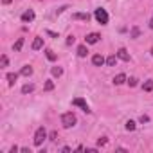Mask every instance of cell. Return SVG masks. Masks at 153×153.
I'll return each instance as SVG.
<instances>
[{"mask_svg": "<svg viewBox=\"0 0 153 153\" xmlns=\"http://www.w3.org/2000/svg\"><path fill=\"white\" fill-rule=\"evenodd\" d=\"M76 123H78V119H76V115H74L72 112H65V114L61 115V124H63V128H72Z\"/></svg>", "mask_w": 153, "mask_h": 153, "instance_id": "6da1fadb", "label": "cell"}, {"mask_svg": "<svg viewBox=\"0 0 153 153\" xmlns=\"http://www.w3.org/2000/svg\"><path fill=\"white\" fill-rule=\"evenodd\" d=\"M94 16H96V20L101 24V25H106L108 24V13L103 9V7H99V9H96V13H94Z\"/></svg>", "mask_w": 153, "mask_h": 153, "instance_id": "7a4b0ae2", "label": "cell"}, {"mask_svg": "<svg viewBox=\"0 0 153 153\" xmlns=\"http://www.w3.org/2000/svg\"><path fill=\"white\" fill-rule=\"evenodd\" d=\"M45 139H47V131H45V128L42 126V128H38L36 133H34V144H36V146H42Z\"/></svg>", "mask_w": 153, "mask_h": 153, "instance_id": "3957f363", "label": "cell"}, {"mask_svg": "<svg viewBox=\"0 0 153 153\" xmlns=\"http://www.w3.org/2000/svg\"><path fill=\"white\" fill-rule=\"evenodd\" d=\"M72 105L74 106H79L83 112H87V114H90V108H88V105H87V101L83 99V97H76L74 101H72Z\"/></svg>", "mask_w": 153, "mask_h": 153, "instance_id": "277c9868", "label": "cell"}, {"mask_svg": "<svg viewBox=\"0 0 153 153\" xmlns=\"http://www.w3.org/2000/svg\"><path fill=\"white\" fill-rule=\"evenodd\" d=\"M99 38H101V36H99L97 33H90V34H88V36H87L85 40H87V43L94 45V43H97V42H99Z\"/></svg>", "mask_w": 153, "mask_h": 153, "instance_id": "5b68a950", "label": "cell"}, {"mask_svg": "<svg viewBox=\"0 0 153 153\" xmlns=\"http://www.w3.org/2000/svg\"><path fill=\"white\" fill-rule=\"evenodd\" d=\"M33 20H34V11H31V9H29V11H25V13L22 15V22H25V24H27V22H33Z\"/></svg>", "mask_w": 153, "mask_h": 153, "instance_id": "8992f818", "label": "cell"}, {"mask_svg": "<svg viewBox=\"0 0 153 153\" xmlns=\"http://www.w3.org/2000/svg\"><path fill=\"white\" fill-rule=\"evenodd\" d=\"M117 58L123 59V61H130V54H128L126 49H119V51H117Z\"/></svg>", "mask_w": 153, "mask_h": 153, "instance_id": "52a82bcc", "label": "cell"}, {"mask_svg": "<svg viewBox=\"0 0 153 153\" xmlns=\"http://www.w3.org/2000/svg\"><path fill=\"white\" fill-rule=\"evenodd\" d=\"M92 63H94L96 67H103V63H105V58H103L101 54H94V56H92Z\"/></svg>", "mask_w": 153, "mask_h": 153, "instance_id": "ba28073f", "label": "cell"}, {"mask_svg": "<svg viewBox=\"0 0 153 153\" xmlns=\"http://www.w3.org/2000/svg\"><path fill=\"white\" fill-rule=\"evenodd\" d=\"M43 47V38H34V42H33V51H40Z\"/></svg>", "mask_w": 153, "mask_h": 153, "instance_id": "9c48e42d", "label": "cell"}, {"mask_svg": "<svg viewBox=\"0 0 153 153\" xmlns=\"http://www.w3.org/2000/svg\"><path fill=\"white\" fill-rule=\"evenodd\" d=\"M72 18H74V20H85V22H88V18H90V16H88L87 13H74V15H72Z\"/></svg>", "mask_w": 153, "mask_h": 153, "instance_id": "30bf717a", "label": "cell"}, {"mask_svg": "<svg viewBox=\"0 0 153 153\" xmlns=\"http://www.w3.org/2000/svg\"><path fill=\"white\" fill-rule=\"evenodd\" d=\"M20 74H22V76H25V78H29V76L33 74V67H31V65H25V67H22Z\"/></svg>", "mask_w": 153, "mask_h": 153, "instance_id": "8fae6325", "label": "cell"}, {"mask_svg": "<svg viewBox=\"0 0 153 153\" xmlns=\"http://www.w3.org/2000/svg\"><path fill=\"white\" fill-rule=\"evenodd\" d=\"M16 79H18V74H16V72H9V74H7V81H9L11 87L16 83Z\"/></svg>", "mask_w": 153, "mask_h": 153, "instance_id": "7c38bea8", "label": "cell"}, {"mask_svg": "<svg viewBox=\"0 0 153 153\" xmlns=\"http://www.w3.org/2000/svg\"><path fill=\"white\" fill-rule=\"evenodd\" d=\"M124 81H126V76H124V74H117L115 78H114V83H115V85H123Z\"/></svg>", "mask_w": 153, "mask_h": 153, "instance_id": "4fadbf2b", "label": "cell"}, {"mask_svg": "<svg viewBox=\"0 0 153 153\" xmlns=\"http://www.w3.org/2000/svg\"><path fill=\"white\" fill-rule=\"evenodd\" d=\"M117 63V54H112V56H108V59H106V65L108 67H114Z\"/></svg>", "mask_w": 153, "mask_h": 153, "instance_id": "5bb4252c", "label": "cell"}, {"mask_svg": "<svg viewBox=\"0 0 153 153\" xmlns=\"http://www.w3.org/2000/svg\"><path fill=\"white\" fill-rule=\"evenodd\" d=\"M142 90H144V92H151V90H153V81H151V79H148V81L142 85Z\"/></svg>", "mask_w": 153, "mask_h": 153, "instance_id": "9a60e30c", "label": "cell"}, {"mask_svg": "<svg viewBox=\"0 0 153 153\" xmlns=\"http://www.w3.org/2000/svg\"><path fill=\"white\" fill-rule=\"evenodd\" d=\"M87 52H88V51H87V45H79V47H78V56L85 58V56H87Z\"/></svg>", "mask_w": 153, "mask_h": 153, "instance_id": "2e32d148", "label": "cell"}, {"mask_svg": "<svg viewBox=\"0 0 153 153\" xmlns=\"http://www.w3.org/2000/svg\"><path fill=\"white\" fill-rule=\"evenodd\" d=\"M22 47H24V38H18V40H16V43L13 45V49H15V51L18 52V51L22 49Z\"/></svg>", "mask_w": 153, "mask_h": 153, "instance_id": "e0dca14e", "label": "cell"}, {"mask_svg": "<svg viewBox=\"0 0 153 153\" xmlns=\"http://www.w3.org/2000/svg\"><path fill=\"white\" fill-rule=\"evenodd\" d=\"M61 74H63V68H61V67H52V76H56V78H59Z\"/></svg>", "mask_w": 153, "mask_h": 153, "instance_id": "ac0fdd59", "label": "cell"}, {"mask_svg": "<svg viewBox=\"0 0 153 153\" xmlns=\"http://www.w3.org/2000/svg\"><path fill=\"white\" fill-rule=\"evenodd\" d=\"M45 56H47V59H51V61H56V54H54L51 49H47V51H45Z\"/></svg>", "mask_w": 153, "mask_h": 153, "instance_id": "d6986e66", "label": "cell"}, {"mask_svg": "<svg viewBox=\"0 0 153 153\" xmlns=\"http://www.w3.org/2000/svg\"><path fill=\"white\" fill-rule=\"evenodd\" d=\"M33 90H34V85H24V87H22V92H24V94H29V92H33Z\"/></svg>", "mask_w": 153, "mask_h": 153, "instance_id": "ffe728a7", "label": "cell"}, {"mask_svg": "<svg viewBox=\"0 0 153 153\" xmlns=\"http://www.w3.org/2000/svg\"><path fill=\"white\" fill-rule=\"evenodd\" d=\"M126 130H128V131H133V130H135V123H133V121H128V123H126Z\"/></svg>", "mask_w": 153, "mask_h": 153, "instance_id": "44dd1931", "label": "cell"}, {"mask_svg": "<svg viewBox=\"0 0 153 153\" xmlns=\"http://www.w3.org/2000/svg\"><path fill=\"white\" fill-rule=\"evenodd\" d=\"M139 34H140L139 27H133V29H131V38H139Z\"/></svg>", "mask_w": 153, "mask_h": 153, "instance_id": "7402d4cb", "label": "cell"}, {"mask_svg": "<svg viewBox=\"0 0 153 153\" xmlns=\"http://www.w3.org/2000/svg\"><path fill=\"white\" fill-rule=\"evenodd\" d=\"M52 88H54V83L52 81H47L45 83V90H52Z\"/></svg>", "mask_w": 153, "mask_h": 153, "instance_id": "603a6c76", "label": "cell"}, {"mask_svg": "<svg viewBox=\"0 0 153 153\" xmlns=\"http://www.w3.org/2000/svg\"><path fill=\"white\" fill-rule=\"evenodd\" d=\"M128 85H130V87H135V85H137V79H135V78H130V79H128Z\"/></svg>", "mask_w": 153, "mask_h": 153, "instance_id": "cb8c5ba5", "label": "cell"}, {"mask_svg": "<svg viewBox=\"0 0 153 153\" xmlns=\"http://www.w3.org/2000/svg\"><path fill=\"white\" fill-rule=\"evenodd\" d=\"M49 139H51V140H58V131H52V133L49 135Z\"/></svg>", "mask_w": 153, "mask_h": 153, "instance_id": "d4e9b609", "label": "cell"}, {"mask_svg": "<svg viewBox=\"0 0 153 153\" xmlns=\"http://www.w3.org/2000/svg\"><path fill=\"white\" fill-rule=\"evenodd\" d=\"M106 142H108V140H106V137H101V139L97 140V144H99V146H105Z\"/></svg>", "mask_w": 153, "mask_h": 153, "instance_id": "484cf974", "label": "cell"}, {"mask_svg": "<svg viewBox=\"0 0 153 153\" xmlns=\"http://www.w3.org/2000/svg\"><path fill=\"white\" fill-rule=\"evenodd\" d=\"M74 42H76V38H74V36H68V38H67V43H68V45H72Z\"/></svg>", "mask_w": 153, "mask_h": 153, "instance_id": "4316f807", "label": "cell"}, {"mask_svg": "<svg viewBox=\"0 0 153 153\" xmlns=\"http://www.w3.org/2000/svg\"><path fill=\"white\" fill-rule=\"evenodd\" d=\"M2 67H7V56L6 54L2 56Z\"/></svg>", "mask_w": 153, "mask_h": 153, "instance_id": "83f0119b", "label": "cell"}, {"mask_svg": "<svg viewBox=\"0 0 153 153\" xmlns=\"http://www.w3.org/2000/svg\"><path fill=\"white\" fill-rule=\"evenodd\" d=\"M148 121H149L148 115H140V123H148Z\"/></svg>", "mask_w": 153, "mask_h": 153, "instance_id": "f1b7e54d", "label": "cell"}, {"mask_svg": "<svg viewBox=\"0 0 153 153\" xmlns=\"http://www.w3.org/2000/svg\"><path fill=\"white\" fill-rule=\"evenodd\" d=\"M13 0H2V4H11Z\"/></svg>", "mask_w": 153, "mask_h": 153, "instance_id": "f546056e", "label": "cell"}, {"mask_svg": "<svg viewBox=\"0 0 153 153\" xmlns=\"http://www.w3.org/2000/svg\"><path fill=\"white\" fill-rule=\"evenodd\" d=\"M149 27H151V29H153V18H151V20H149Z\"/></svg>", "mask_w": 153, "mask_h": 153, "instance_id": "4dcf8cb0", "label": "cell"}, {"mask_svg": "<svg viewBox=\"0 0 153 153\" xmlns=\"http://www.w3.org/2000/svg\"><path fill=\"white\" fill-rule=\"evenodd\" d=\"M151 56H153V49H151Z\"/></svg>", "mask_w": 153, "mask_h": 153, "instance_id": "1f68e13d", "label": "cell"}]
</instances>
